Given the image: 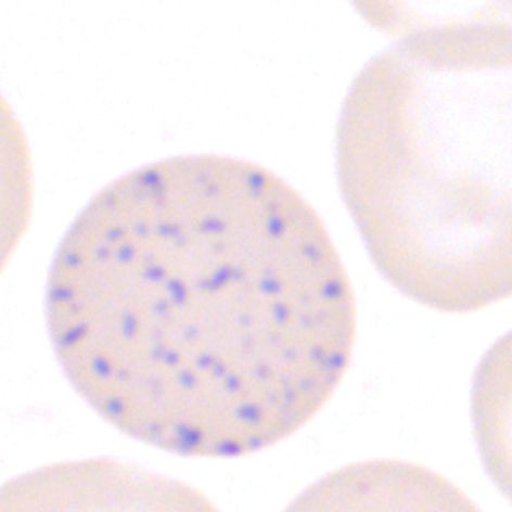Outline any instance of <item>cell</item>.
Masks as SVG:
<instances>
[{"label":"cell","mask_w":512,"mask_h":512,"mask_svg":"<svg viewBox=\"0 0 512 512\" xmlns=\"http://www.w3.org/2000/svg\"><path fill=\"white\" fill-rule=\"evenodd\" d=\"M411 28L345 96L338 186L389 285L478 312L512 292L511 36L475 20Z\"/></svg>","instance_id":"obj_2"},{"label":"cell","mask_w":512,"mask_h":512,"mask_svg":"<svg viewBox=\"0 0 512 512\" xmlns=\"http://www.w3.org/2000/svg\"><path fill=\"white\" fill-rule=\"evenodd\" d=\"M289 511H477L456 484L437 471L398 459L342 467L304 490Z\"/></svg>","instance_id":"obj_4"},{"label":"cell","mask_w":512,"mask_h":512,"mask_svg":"<svg viewBox=\"0 0 512 512\" xmlns=\"http://www.w3.org/2000/svg\"><path fill=\"white\" fill-rule=\"evenodd\" d=\"M505 336L485 355L473 387L477 440L495 483L510 491L511 344Z\"/></svg>","instance_id":"obj_5"},{"label":"cell","mask_w":512,"mask_h":512,"mask_svg":"<svg viewBox=\"0 0 512 512\" xmlns=\"http://www.w3.org/2000/svg\"><path fill=\"white\" fill-rule=\"evenodd\" d=\"M6 512L213 511L192 486L111 458H89L32 470L6 482Z\"/></svg>","instance_id":"obj_3"},{"label":"cell","mask_w":512,"mask_h":512,"mask_svg":"<svg viewBox=\"0 0 512 512\" xmlns=\"http://www.w3.org/2000/svg\"><path fill=\"white\" fill-rule=\"evenodd\" d=\"M45 315L63 375L102 419L212 459L309 424L357 334L349 273L312 204L264 166L212 153L99 190L59 243Z\"/></svg>","instance_id":"obj_1"}]
</instances>
